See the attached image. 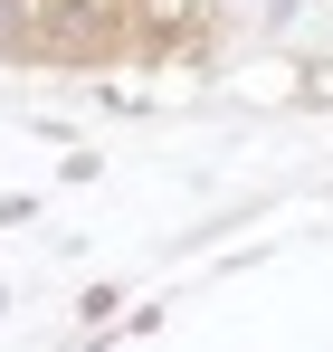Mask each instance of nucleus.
Returning a JSON list of instances; mask_svg holds the SVG:
<instances>
[{
    "mask_svg": "<svg viewBox=\"0 0 333 352\" xmlns=\"http://www.w3.org/2000/svg\"><path fill=\"white\" fill-rule=\"evenodd\" d=\"M19 219H39V200L29 190H0V229H19Z\"/></svg>",
    "mask_w": 333,
    "mask_h": 352,
    "instance_id": "nucleus-3",
    "label": "nucleus"
},
{
    "mask_svg": "<svg viewBox=\"0 0 333 352\" xmlns=\"http://www.w3.org/2000/svg\"><path fill=\"white\" fill-rule=\"evenodd\" d=\"M143 38L133 67H171V58H210V29H219V0H133Z\"/></svg>",
    "mask_w": 333,
    "mask_h": 352,
    "instance_id": "nucleus-1",
    "label": "nucleus"
},
{
    "mask_svg": "<svg viewBox=\"0 0 333 352\" xmlns=\"http://www.w3.org/2000/svg\"><path fill=\"white\" fill-rule=\"evenodd\" d=\"M114 305H124V286H86V295H76V324H86V333H105Z\"/></svg>",
    "mask_w": 333,
    "mask_h": 352,
    "instance_id": "nucleus-2",
    "label": "nucleus"
}]
</instances>
